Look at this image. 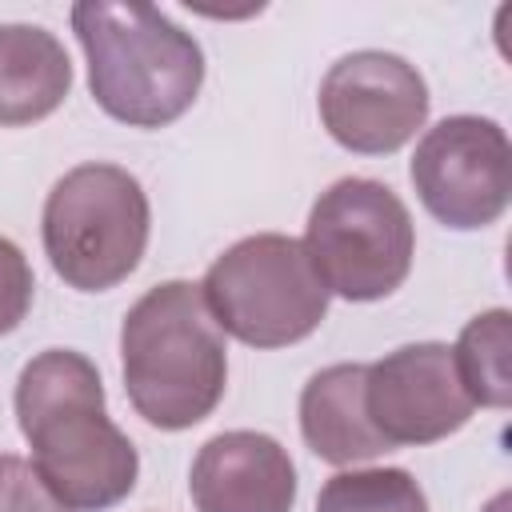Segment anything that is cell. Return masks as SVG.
Segmentation results:
<instances>
[{
  "label": "cell",
  "instance_id": "cell-6",
  "mask_svg": "<svg viewBox=\"0 0 512 512\" xmlns=\"http://www.w3.org/2000/svg\"><path fill=\"white\" fill-rule=\"evenodd\" d=\"M300 244L328 296L368 304L408 280L416 232L404 200L388 184L344 176L312 204Z\"/></svg>",
  "mask_w": 512,
  "mask_h": 512
},
{
  "label": "cell",
  "instance_id": "cell-3",
  "mask_svg": "<svg viewBox=\"0 0 512 512\" xmlns=\"http://www.w3.org/2000/svg\"><path fill=\"white\" fill-rule=\"evenodd\" d=\"M72 32L88 60L92 100L112 120L164 128L192 108L204 84V52L160 8L80 0L72 4Z\"/></svg>",
  "mask_w": 512,
  "mask_h": 512
},
{
  "label": "cell",
  "instance_id": "cell-9",
  "mask_svg": "<svg viewBox=\"0 0 512 512\" xmlns=\"http://www.w3.org/2000/svg\"><path fill=\"white\" fill-rule=\"evenodd\" d=\"M364 408L372 428L388 440V448L436 444L460 432L476 412L456 372L452 348L440 340L404 344L368 364Z\"/></svg>",
  "mask_w": 512,
  "mask_h": 512
},
{
  "label": "cell",
  "instance_id": "cell-13",
  "mask_svg": "<svg viewBox=\"0 0 512 512\" xmlns=\"http://www.w3.org/2000/svg\"><path fill=\"white\" fill-rule=\"evenodd\" d=\"M508 356H512V316H508V308L480 312L464 324V332L452 348V360H456V372H460L472 404H484V408H508L512 404Z\"/></svg>",
  "mask_w": 512,
  "mask_h": 512
},
{
  "label": "cell",
  "instance_id": "cell-11",
  "mask_svg": "<svg viewBox=\"0 0 512 512\" xmlns=\"http://www.w3.org/2000/svg\"><path fill=\"white\" fill-rule=\"evenodd\" d=\"M364 376H368V364H332V368H320L300 392L304 444L336 468L392 452L388 440L368 420Z\"/></svg>",
  "mask_w": 512,
  "mask_h": 512
},
{
  "label": "cell",
  "instance_id": "cell-5",
  "mask_svg": "<svg viewBox=\"0 0 512 512\" xmlns=\"http://www.w3.org/2000/svg\"><path fill=\"white\" fill-rule=\"evenodd\" d=\"M200 296L224 336L248 348H288L312 336L328 312L304 244L296 236L260 232L224 248L200 280Z\"/></svg>",
  "mask_w": 512,
  "mask_h": 512
},
{
  "label": "cell",
  "instance_id": "cell-12",
  "mask_svg": "<svg viewBox=\"0 0 512 512\" xmlns=\"http://www.w3.org/2000/svg\"><path fill=\"white\" fill-rule=\"evenodd\" d=\"M72 88V60L40 24H0V128L52 116Z\"/></svg>",
  "mask_w": 512,
  "mask_h": 512
},
{
  "label": "cell",
  "instance_id": "cell-8",
  "mask_svg": "<svg viewBox=\"0 0 512 512\" xmlns=\"http://www.w3.org/2000/svg\"><path fill=\"white\" fill-rule=\"evenodd\" d=\"M320 120L328 136L360 156L404 148L428 120V84L396 52L340 56L320 80Z\"/></svg>",
  "mask_w": 512,
  "mask_h": 512
},
{
  "label": "cell",
  "instance_id": "cell-7",
  "mask_svg": "<svg viewBox=\"0 0 512 512\" xmlns=\"http://www.w3.org/2000/svg\"><path fill=\"white\" fill-rule=\"evenodd\" d=\"M408 176L428 216L444 228H488L512 196L508 132L488 116H444L420 136Z\"/></svg>",
  "mask_w": 512,
  "mask_h": 512
},
{
  "label": "cell",
  "instance_id": "cell-1",
  "mask_svg": "<svg viewBox=\"0 0 512 512\" xmlns=\"http://www.w3.org/2000/svg\"><path fill=\"white\" fill-rule=\"evenodd\" d=\"M16 420L32 468L72 512H104L136 488L140 456L108 420L96 364L72 348L32 356L16 380Z\"/></svg>",
  "mask_w": 512,
  "mask_h": 512
},
{
  "label": "cell",
  "instance_id": "cell-14",
  "mask_svg": "<svg viewBox=\"0 0 512 512\" xmlns=\"http://www.w3.org/2000/svg\"><path fill=\"white\" fill-rule=\"evenodd\" d=\"M316 512H428V500L404 468H360L324 480Z\"/></svg>",
  "mask_w": 512,
  "mask_h": 512
},
{
  "label": "cell",
  "instance_id": "cell-15",
  "mask_svg": "<svg viewBox=\"0 0 512 512\" xmlns=\"http://www.w3.org/2000/svg\"><path fill=\"white\" fill-rule=\"evenodd\" d=\"M32 292H36V280H32L28 256L8 236H0V336L24 324L32 308Z\"/></svg>",
  "mask_w": 512,
  "mask_h": 512
},
{
  "label": "cell",
  "instance_id": "cell-16",
  "mask_svg": "<svg viewBox=\"0 0 512 512\" xmlns=\"http://www.w3.org/2000/svg\"><path fill=\"white\" fill-rule=\"evenodd\" d=\"M0 512H72L36 476L32 460L0 456Z\"/></svg>",
  "mask_w": 512,
  "mask_h": 512
},
{
  "label": "cell",
  "instance_id": "cell-10",
  "mask_svg": "<svg viewBox=\"0 0 512 512\" xmlns=\"http://www.w3.org/2000/svg\"><path fill=\"white\" fill-rule=\"evenodd\" d=\"M188 492L196 512H292L296 468L280 440L236 428L196 452Z\"/></svg>",
  "mask_w": 512,
  "mask_h": 512
},
{
  "label": "cell",
  "instance_id": "cell-4",
  "mask_svg": "<svg viewBox=\"0 0 512 512\" xmlns=\"http://www.w3.org/2000/svg\"><path fill=\"white\" fill-rule=\"evenodd\" d=\"M152 232L140 180L120 164H76L44 200V252L76 292H108L136 272Z\"/></svg>",
  "mask_w": 512,
  "mask_h": 512
},
{
  "label": "cell",
  "instance_id": "cell-2",
  "mask_svg": "<svg viewBox=\"0 0 512 512\" xmlns=\"http://www.w3.org/2000/svg\"><path fill=\"white\" fill-rule=\"evenodd\" d=\"M124 392L160 432H184L212 416L228 384V348L200 284L164 280L148 288L120 328Z\"/></svg>",
  "mask_w": 512,
  "mask_h": 512
}]
</instances>
